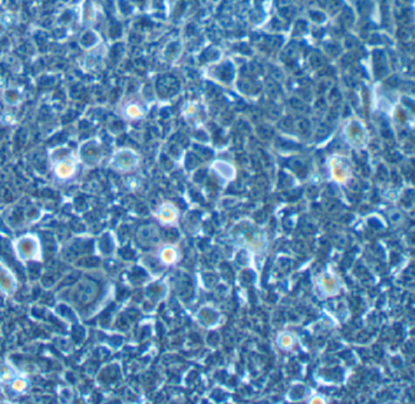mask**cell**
<instances>
[{"label":"cell","instance_id":"obj_8","mask_svg":"<svg viewBox=\"0 0 415 404\" xmlns=\"http://www.w3.org/2000/svg\"><path fill=\"white\" fill-rule=\"evenodd\" d=\"M6 386L9 387L10 392H12L16 396H21V395H25V393L27 392L28 388H30L31 386V381H30V379H28L27 375L20 371L16 376H15L14 379H12L11 381L6 385Z\"/></svg>","mask_w":415,"mask_h":404},{"label":"cell","instance_id":"obj_6","mask_svg":"<svg viewBox=\"0 0 415 404\" xmlns=\"http://www.w3.org/2000/svg\"><path fill=\"white\" fill-rule=\"evenodd\" d=\"M116 248V240H115L114 233L105 232L99 236L95 243V251L99 256L110 257L112 256Z\"/></svg>","mask_w":415,"mask_h":404},{"label":"cell","instance_id":"obj_4","mask_svg":"<svg viewBox=\"0 0 415 404\" xmlns=\"http://www.w3.org/2000/svg\"><path fill=\"white\" fill-rule=\"evenodd\" d=\"M139 155L133 149L120 148L112 154L110 167L118 173L132 172L138 167Z\"/></svg>","mask_w":415,"mask_h":404},{"label":"cell","instance_id":"obj_10","mask_svg":"<svg viewBox=\"0 0 415 404\" xmlns=\"http://www.w3.org/2000/svg\"><path fill=\"white\" fill-rule=\"evenodd\" d=\"M18 371L11 363L9 362H4L0 364V382L2 385H7L15 376L18 374Z\"/></svg>","mask_w":415,"mask_h":404},{"label":"cell","instance_id":"obj_13","mask_svg":"<svg viewBox=\"0 0 415 404\" xmlns=\"http://www.w3.org/2000/svg\"><path fill=\"white\" fill-rule=\"evenodd\" d=\"M2 387H4V385H2L1 382H0V395H1V393H2Z\"/></svg>","mask_w":415,"mask_h":404},{"label":"cell","instance_id":"obj_2","mask_svg":"<svg viewBox=\"0 0 415 404\" xmlns=\"http://www.w3.org/2000/svg\"><path fill=\"white\" fill-rule=\"evenodd\" d=\"M15 256L21 263L43 261V245L39 235L34 233H27L15 239L11 243Z\"/></svg>","mask_w":415,"mask_h":404},{"label":"cell","instance_id":"obj_5","mask_svg":"<svg viewBox=\"0 0 415 404\" xmlns=\"http://www.w3.org/2000/svg\"><path fill=\"white\" fill-rule=\"evenodd\" d=\"M17 288L18 282L14 272L0 261V292L5 296H12L16 293Z\"/></svg>","mask_w":415,"mask_h":404},{"label":"cell","instance_id":"obj_1","mask_svg":"<svg viewBox=\"0 0 415 404\" xmlns=\"http://www.w3.org/2000/svg\"><path fill=\"white\" fill-rule=\"evenodd\" d=\"M48 159L51 174L59 183L70 182L80 170L81 164L76 152L66 145L50 149Z\"/></svg>","mask_w":415,"mask_h":404},{"label":"cell","instance_id":"obj_7","mask_svg":"<svg viewBox=\"0 0 415 404\" xmlns=\"http://www.w3.org/2000/svg\"><path fill=\"white\" fill-rule=\"evenodd\" d=\"M23 90L20 86H7L2 90V101L10 107H17L23 101Z\"/></svg>","mask_w":415,"mask_h":404},{"label":"cell","instance_id":"obj_3","mask_svg":"<svg viewBox=\"0 0 415 404\" xmlns=\"http://www.w3.org/2000/svg\"><path fill=\"white\" fill-rule=\"evenodd\" d=\"M76 156H77L81 166H83L84 168H96L102 163L105 157L104 146H102L101 140L99 138H90L84 140L78 146Z\"/></svg>","mask_w":415,"mask_h":404},{"label":"cell","instance_id":"obj_11","mask_svg":"<svg viewBox=\"0 0 415 404\" xmlns=\"http://www.w3.org/2000/svg\"><path fill=\"white\" fill-rule=\"evenodd\" d=\"M123 117L127 118L129 121H138L144 116V110L140 105L134 104V102H130V104L125 105L122 110Z\"/></svg>","mask_w":415,"mask_h":404},{"label":"cell","instance_id":"obj_12","mask_svg":"<svg viewBox=\"0 0 415 404\" xmlns=\"http://www.w3.org/2000/svg\"><path fill=\"white\" fill-rule=\"evenodd\" d=\"M156 217L161 223H169L175 218V211L173 207L168 206V204H164V206L159 208Z\"/></svg>","mask_w":415,"mask_h":404},{"label":"cell","instance_id":"obj_9","mask_svg":"<svg viewBox=\"0 0 415 404\" xmlns=\"http://www.w3.org/2000/svg\"><path fill=\"white\" fill-rule=\"evenodd\" d=\"M100 41H101V37L100 34L94 30H86L82 33L80 37V45L85 50H93L99 46Z\"/></svg>","mask_w":415,"mask_h":404}]
</instances>
